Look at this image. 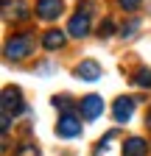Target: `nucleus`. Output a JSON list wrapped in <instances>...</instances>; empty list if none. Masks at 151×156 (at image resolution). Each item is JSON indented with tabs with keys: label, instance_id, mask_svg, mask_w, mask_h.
<instances>
[{
	"label": "nucleus",
	"instance_id": "2",
	"mask_svg": "<svg viewBox=\"0 0 151 156\" xmlns=\"http://www.w3.org/2000/svg\"><path fill=\"white\" fill-rule=\"evenodd\" d=\"M31 48H34V39L31 36H14V39H9L6 42V56L11 58V62H20V58H25L28 53H31Z\"/></svg>",
	"mask_w": 151,
	"mask_h": 156
},
{
	"label": "nucleus",
	"instance_id": "7",
	"mask_svg": "<svg viewBox=\"0 0 151 156\" xmlns=\"http://www.w3.org/2000/svg\"><path fill=\"white\" fill-rule=\"evenodd\" d=\"M76 75H79L81 81H98L101 78V64L92 62V58H87V62H81L79 67H76Z\"/></svg>",
	"mask_w": 151,
	"mask_h": 156
},
{
	"label": "nucleus",
	"instance_id": "6",
	"mask_svg": "<svg viewBox=\"0 0 151 156\" xmlns=\"http://www.w3.org/2000/svg\"><path fill=\"white\" fill-rule=\"evenodd\" d=\"M62 9H64L62 0H39V3H36V14L42 20H56L62 14Z\"/></svg>",
	"mask_w": 151,
	"mask_h": 156
},
{
	"label": "nucleus",
	"instance_id": "12",
	"mask_svg": "<svg viewBox=\"0 0 151 156\" xmlns=\"http://www.w3.org/2000/svg\"><path fill=\"white\" fill-rule=\"evenodd\" d=\"M134 84H137V87H143V89H148V87H151V70H148V67L137 70V75H134Z\"/></svg>",
	"mask_w": 151,
	"mask_h": 156
},
{
	"label": "nucleus",
	"instance_id": "13",
	"mask_svg": "<svg viewBox=\"0 0 151 156\" xmlns=\"http://www.w3.org/2000/svg\"><path fill=\"white\" fill-rule=\"evenodd\" d=\"M53 106H56V109H62L64 114H73V103H70V98H53Z\"/></svg>",
	"mask_w": 151,
	"mask_h": 156
},
{
	"label": "nucleus",
	"instance_id": "11",
	"mask_svg": "<svg viewBox=\"0 0 151 156\" xmlns=\"http://www.w3.org/2000/svg\"><path fill=\"white\" fill-rule=\"evenodd\" d=\"M14 156H39V148L34 142H23V145L14 148Z\"/></svg>",
	"mask_w": 151,
	"mask_h": 156
},
{
	"label": "nucleus",
	"instance_id": "8",
	"mask_svg": "<svg viewBox=\"0 0 151 156\" xmlns=\"http://www.w3.org/2000/svg\"><path fill=\"white\" fill-rule=\"evenodd\" d=\"M131 114H134V101H131V98H118L115 101V120L126 123Z\"/></svg>",
	"mask_w": 151,
	"mask_h": 156
},
{
	"label": "nucleus",
	"instance_id": "10",
	"mask_svg": "<svg viewBox=\"0 0 151 156\" xmlns=\"http://www.w3.org/2000/svg\"><path fill=\"white\" fill-rule=\"evenodd\" d=\"M42 45H45L48 50L62 48V45H64V34H62V31H48V34L42 36Z\"/></svg>",
	"mask_w": 151,
	"mask_h": 156
},
{
	"label": "nucleus",
	"instance_id": "16",
	"mask_svg": "<svg viewBox=\"0 0 151 156\" xmlns=\"http://www.w3.org/2000/svg\"><path fill=\"white\" fill-rule=\"evenodd\" d=\"M134 28H137V23H129V25H123L120 34H123V36H131V31H134Z\"/></svg>",
	"mask_w": 151,
	"mask_h": 156
},
{
	"label": "nucleus",
	"instance_id": "15",
	"mask_svg": "<svg viewBox=\"0 0 151 156\" xmlns=\"http://www.w3.org/2000/svg\"><path fill=\"white\" fill-rule=\"evenodd\" d=\"M118 6L126 9V11H134V9L140 6V0H118Z\"/></svg>",
	"mask_w": 151,
	"mask_h": 156
},
{
	"label": "nucleus",
	"instance_id": "3",
	"mask_svg": "<svg viewBox=\"0 0 151 156\" xmlns=\"http://www.w3.org/2000/svg\"><path fill=\"white\" fill-rule=\"evenodd\" d=\"M56 134H59V136H67V140H70V136H79L81 134V120L76 114H62L59 123H56Z\"/></svg>",
	"mask_w": 151,
	"mask_h": 156
},
{
	"label": "nucleus",
	"instance_id": "5",
	"mask_svg": "<svg viewBox=\"0 0 151 156\" xmlns=\"http://www.w3.org/2000/svg\"><path fill=\"white\" fill-rule=\"evenodd\" d=\"M81 117L84 120H95V117L104 112V98H98V95H87V98H81Z\"/></svg>",
	"mask_w": 151,
	"mask_h": 156
},
{
	"label": "nucleus",
	"instance_id": "4",
	"mask_svg": "<svg viewBox=\"0 0 151 156\" xmlns=\"http://www.w3.org/2000/svg\"><path fill=\"white\" fill-rule=\"evenodd\" d=\"M87 31H90V6H87L84 11L79 9V14H73V17H70V25H67V34H70V36H79V39H81Z\"/></svg>",
	"mask_w": 151,
	"mask_h": 156
},
{
	"label": "nucleus",
	"instance_id": "1",
	"mask_svg": "<svg viewBox=\"0 0 151 156\" xmlns=\"http://www.w3.org/2000/svg\"><path fill=\"white\" fill-rule=\"evenodd\" d=\"M23 109H25V103H23L20 89L6 87V89H3V131H9L11 120H14L17 114H23Z\"/></svg>",
	"mask_w": 151,
	"mask_h": 156
},
{
	"label": "nucleus",
	"instance_id": "9",
	"mask_svg": "<svg viewBox=\"0 0 151 156\" xmlns=\"http://www.w3.org/2000/svg\"><path fill=\"white\" fill-rule=\"evenodd\" d=\"M148 145L140 140V136H131V140L123 142V156H145Z\"/></svg>",
	"mask_w": 151,
	"mask_h": 156
},
{
	"label": "nucleus",
	"instance_id": "17",
	"mask_svg": "<svg viewBox=\"0 0 151 156\" xmlns=\"http://www.w3.org/2000/svg\"><path fill=\"white\" fill-rule=\"evenodd\" d=\"M145 123H148V126H151V109H148V117H145Z\"/></svg>",
	"mask_w": 151,
	"mask_h": 156
},
{
	"label": "nucleus",
	"instance_id": "14",
	"mask_svg": "<svg viewBox=\"0 0 151 156\" xmlns=\"http://www.w3.org/2000/svg\"><path fill=\"white\" fill-rule=\"evenodd\" d=\"M112 28H115V23H112V20H104L101 28H98V34L101 36H112Z\"/></svg>",
	"mask_w": 151,
	"mask_h": 156
}]
</instances>
